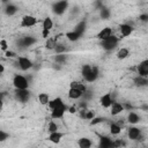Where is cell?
Listing matches in <instances>:
<instances>
[{
  "label": "cell",
  "mask_w": 148,
  "mask_h": 148,
  "mask_svg": "<svg viewBox=\"0 0 148 148\" xmlns=\"http://www.w3.org/2000/svg\"><path fill=\"white\" fill-rule=\"evenodd\" d=\"M104 121V118L103 117H94L91 120H90V126H95V125H97V124H101V123H103Z\"/></svg>",
  "instance_id": "33"
},
{
  "label": "cell",
  "mask_w": 148,
  "mask_h": 148,
  "mask_svg": "<svg viewBox=\"0 0 148 148\" xmlns=\"http://www.w3.org/2000/svg\"><path fill=\"white\" fill-rule=\"evenodd\" d=\"M5 56H6L7 58H14V57L16 56V53H15V52H13V51H9V50H7V51L5 52Z\"/></svg>",
  "instance_id": "42"
},
{
  "label": "cell",
  "mask_w": 148,
  "mask_h": 148,
  "mask_svg": "<svg viewBox=\"0 0 148 148\" xmlns=\"http://www.w3.org/2000/svg\"><path fill=\"white\" fill-rule=\"evenodd\" d=\"M86 28H87V24H86V22L84 21H81V22H79L76 25H75V28H74V30L73 31H75L80 37L83 35V32L86 31Z\"/></svg>",
  "instance_id": "23"
},
{
  "label": "cell",
  "mask_w": 148,
  "mask_h": 148,
  "mask_svg": "<svg viewBox=\"0 0 148 148\" xmlns=\"http://www.w3.org/2000/svg\"><path fill=\"white\" fill-rule=\"evenodd\" d=\"M94 117H96L94 110H87V111H86V117H84V119H87V120H91Z\"/></svg>",
  "instance_id": "38"
},
{
  "label": "cell",
  "mask_w": 148,
  "mask_h": 148,
  "mask_svg": "<svg viewBox=\"0 0 148 148\" xmlns=\"http://www.w3.org/2000/svg\"><path fill=\"white\" fill-rule=\"evenodd\" d=\"M101 17H102L103 20H108V18L110 17V10H109L108 8H105V7H103V8L101 9Z\"/></svg>",
  "instance_id": "32"
},
{
  "label": "cell",
  "mask_w": 148,
  "mask_h": 148,
  "mask_svg": "<svg viewBox=\"0 0 148 148\" xmlns=\"http://www.w3.org/2000/svg\"><path fill=\"white\" fill-rule=\"evenodd\" d=\"M54 50H56V53L57 54H61V53H65L66 47L64 46V44H57L56 47H54Z\"/></svg>",
  "instance_id": "34"
},
{
  "label": "cell",
  "mask_w": 148,
  "mask_h": 148,
  "mask_svg": "<svg viewBox=\"0 0 148 148\" xmlns=\"http://www.w3.org/2000/svg\"><path fill=\"white\" fill-rule=\"evenodd\" d=\"M57 44H58L57 43V38H47L45 46H46L47 50H54V47H56Z\"/></svg>",
  "instance_id": "30"
},
{
  "label": "cell",
  "mask_w": 148,
  "mask_h": 148,
  "mask_svg": "<svg viewBox=\"0 0 148 148\" xmlns=\"http://www.w3.org/2000/svg\"><path fill=\"white\" fill-rule=\"evenodd\" d=\"M67 111H68L69 113H75V112H76V108H75V106L73 105V106L68 108V109H67Z\"/></svg>",
  "instance_id": "44"
},
{
  "label": "cell",
  "mask_w": 148,
  "mask_h": 148,
  "mask_svg": "<svg viewBox=\"0 0 148 148\" xmlns=\"http://www.w3.org/2000/svg\"><path fill=\"white\" fill-rule=\"evenodd\" d=\"M0 49H1L2 51H5V52L8 50V44H7L6 39H1V40H0Z\"/></svg>",
  "instance_id": "40"
},
{
  "label": "cell",
  "mask_w": 148,
  "mask_h": 148,
  "mask_svg": "<svg viewBox=\"0 0 148 148\" xmlns=\"http://www.w3.org/2000/svg\"><path fill=\"white\" fill-rule=\"evenodd\" d=\"M128 54H130L128 49H126V47H121V49H119V50H118V52H117V58H118V59H120V60H123V59L127 58V57H128Z\"/></svg>",
  "instance_id": "27"
},
{
  "label": "cell",
  "mask_w": 148,
  "mask_h": 148,
  "mask_svg": "<svg viewBox=\"0 0 148 148\" xmlns=\"http://www.w3.org/2000/svg\"><path fill=\"white\" fill-rule=\"evenodd\" d=\"M98 75H99L98 68H97L96 66H92V67H91V71H90V72H89V73H88L86 76H83V79H84L87 82L92 83V82H95V81L97 80Z\"/></svg>",
  "instance_id": "9"
},
{
  "label": "cell",
  "mask_w": 148,
  "mask_h": 148,
  "mask_svg": "<svg viewBox=\"0 0 148 148\" xmlns=\"http://www.w3.org/2000/svg\"><path fill=\"white\" fill-rule=\"evenodd\" d=\"M65 134L64 133H61V132H54V133H50L49 134V141H51V142H53V143H59L60 141H61V139H62V136H64Z\"/></svg>",
  "instance_id": "17"
},
{
  "label": "cell",
  "mask_w": 148,
  "mask_h": 148,
  "mask_svg": "<svg viewBox=\"0 0 148 148\" xmlns=\"http://www.w3.org/2000/svg\"><path fill=\"white\" fill-rule=\"evenodd\" d=\"M38 22V20L32 16V15H24L22 17V21H21V27L22 28H30V27H34L36 25Z\"/></svg>",
  "instance_id": "4"
},
{
  "label": "cell",
  "mask_w": 148,
  "mask_h": 148,
  "mask_svg": "<svg viewBox=\"0 0 148 148\" xmlns=\"http://www.w3.org/2000/svg\"><path fill=\"white\" fill-rule=\"evenodd\" d=\"M139 20H140L141 22H143V23H146V22H148V14H146V13H143V14H141V15L139 16Z\"/></svg>",
  "instance_id": "41"
},
{
  "label": "cell",
  "mask_w": 148,
  "mask_h": 148,
  "mask_svg": "<svg viewBox=\"0 0 148 148\" xmlns=\"http://www.w3.org/2000/svg\"><path fill=\"white\" fill-rule=\"evenodd\" d=\"M65 36H66V38H67L69 42H76V40L80 39V36H79L75 31H67Z\"/></svg>",
  "instance_id": "28"
},
{
  "label": "cell",
  "mask_w": 148,
  "mask_h": 148,
  "mask_svg": "<svg viewBox=\"0 0 148 148\" xmlns=\"http://www.w3.org/2000/svg\"><path fill=\"white\" fill-rule=\"evenodd\" d=\"M17 62H18V67L22 69V71H29L30 68H32V61L30 59H28L27 57H18L17 59Z\"/></svg>",
  "instance_id": "8"
},
{
  "label": "cell",
  "mask_w": 148,
  "mask_h": 148,
  "mask_svg": "<svg viewBox=\"0 0 148 148\" xmlns=\"http://www.w3.org/2000/svg\"><path fill=\"white\" fill-rule=\"evenodd\" d=\"M111 114L112 116H117V114H119L120 112H123L124 111V108H123V103H119V102H114L113 101V103L111 104Z\"/></svg>",
  "instance_id": "16"
},
{
  "label": "cell",
  "mask_w": 148,
  "mask_h": 148,
  "mask_svg": "<svg viewBox=\"0 0 148 148\" xmlns=\"http://www.w3.org/2000/svg\"><path fill=\"white\" fill-rule=\"evenodd\" d=\"M112 36V29L110 28V27H105V28H103L98 34H97V38L98 39H101V40H105V39H108L109 37H111Z\"/></svg>",
  "instance_id": "13"
},
{
  "label": "cell",
  "mask_w": 148,
  "mask_h": 148,
  "mask_svg": "<svg viewBox=\"0 0 148 148\" xmlns=\"http://www.w3.org/2000/svg\"><path fill=\"white\" fill-rule=\"evenodd\" d=\"M15 97L21 103H27L30 99V91L28 89H15Z\"/></svg>",
  "instance_id": "3"
},
{
  "label": "cell",
  "mask_w": 148,
  "mask_h": 148,
  "mask_svg": "<svg viewBox=\"0 0 148 148\" xmlns=\"http://www.w3.org/2000/svg\"><path fill=\"white\" fill-rule=\"evenodd\" d=\"M118 42H119V38L116 37V36H111L109 37L108 39L105 40H101V46L104 51H112L113 49H116V46L118 45Z\"/></svg>",
  "instance_id": "1"
},
{
  "label": "cell",
  "mask_w": 148,
  "mask_h": 148,
  "mask_svg": "<svg viewBox=\"0 0 148 148\" xmlns=\"http://www.w3.org/2000/svg\"><path fill=\"white\" fill-rule=\"evenodd\" d=\"M0 76H1V73H0Z\"/></svg>",
  "instance_id": "47"
},
{
  "label": "cell",
  "mask_w": 148,
  "mask_h": 148,
  "mask_svg": "<svg viewBox=\"0 0 148 148\" xmlns=\"http://www.w3.org/2000/svg\"><path fill=\"white\" fill-rule=\"evenodd\" d=\"M82 95L83 94L76 88H69V90H68V97L71 99H79L82 97Z\"/></svg>",
  "instance_id": "18"
},
{
  "label": "cell",
  "mask_w": 148,
  "mask_h": 148,
  "mask_svg": "<svg viewBox=\"0 0 148 148\" xmlns=\"http://www.w3.org/2000/svg\"><path fill=\"white\" fill-rule=\"evenodd\" d=\"M77 146H79V148H91V141H90V139L83 136L77 140Z\"/></svg>",
  "instance_id": "22"
},
{
  "label": "cell",
  "mask_w": 148,
  "mask_h": 148,
  "mask_svg": "<svg viewBox=\"0 0 148 148\" xmlns=\"http://www.w3.org/2000/svg\"><path fill=\"white\" fill-rule=\"evenodd\" d=\"M2 105H3V99H2V95L0 94V109L2 108Z\"/></svg>",
  "instance_id": "45"
},
{
  "label": "cell",
  "mask_w": 148,
  "mask_h": 148,
  "mask_svg": "<svg viewBox=\"0 0 148 148\" xmlns=\"http://www.w3.org/2000/svg\"><path fill=\"white\" fill-rule=\"evenodd\" d=\"M3 71H5V66H3L2 64H0V73L2 74V73H3Z\"/></svg>",
  "instance_id": "46"
},
{
  "label": "cell",
  "mask_w": 148,
  "mask_h": 148,
  "mask_svg": "<svg viewBox=\"0 0 148 148\" xmlns=\"http://www.w3.org/2000/svg\"><path fill=\"white\" fill-rule=\"evenodd\" d=\"M127 135H128V139H131V140H133V141H135V140H141V138H142V132H141V130H140L139 127L133 126V127H130V128H128Z\"/></svg>",
  "instance_id": "6"
},
{
  "label": "cell",
  "mask_w": 148,
  "mask_h": 148,
  "mask_svg": "<svg viewBox=\"0 0 148 148\" xmlns=\"http://www.w3.org/2000/svg\"><path fill=\"white\" fill-rule=\"evenodd\" d=\"M119 31L123 37H127L133 32V27L127 23H121V24H119Z\"/></svg>",
  "instance_id": "14"
},
{
  "label": "cell",
  "mask_w": 148,
  "mask_h": 148,
  "mask_svg": "<svg viewBox=\"0 0 148 148\" xmlns=\"http://www.w3.org/2000/svg\"><path fill=\"white\" fill-rule=\"evenodd\" d=\"M124 146H125L124 140H121V139H116V140H113V148H121V147H124Z\"/></svg>",
  "instance_id": "35"
},
{
  "label": "cell",
  "mask_w": 148,
  "mask_h": 148,
  "mask_svg": "<svg viewBox=\"0 0 148 148\" xmlns=\"http://www.w3.org/2000/svg\"><path fill=\"white\" fill-rule=\"evenodd\" d=\"M133 82L136 84V86H139V87H146L147 84H148V79L147 77H141V76H135L134 79H133Z\"/></svg>",
  "instance_id": "25"
},
{
  "label": "cell",
  "mask_w": 148,
  "mask_h": 148,
  "mask_svg": "<svg viewBox=\"0 0 148 148\" xmlns=\"http://www.w3.org/2000/svg\"><path fill=\"white\" fill-rule=\"evenodd\" d=\"M8 138H9V134H8L7 132H5V131L0 130V142H3V141H6Z\"/></svg>",
  "instance_id": "39"
},
{
  "label": "cell",
  "mask_w": 148,
  "mask_h": 148,
  "mask_svg": "<svg viewBox=\"0 0 148 148\" xmlns=\"http://www.w3.org/2000/svg\"><path fill=\"white\" fill-rule=\"evenodd\" d=\"M91 67H92V66H90V65H83V66H82V68H81L82 76H86V75L91 71Z\"/></svg>",
  "instance_id": "37"
},
{
  "label": "cell",
  "mask_w": 148,
  "mask_h": 148,
  "mask_svg": "<svg viewBox=\"0 0 148 148\" xmlns=\"http://www.w3.org/2000/svg\"><path fill=\"white\" fill-rule=\"evenodd\" d=\"M13 84L15 87V89H28L29 87V81L25 76L16 74L13 79Z\"/></svg>",
  "instance_id": "2"
},
{
  "label": "cell",
  "mask_w": 148,
  "mask_h": 148,
  "mask_svg": "<svg viewBox=\"0 0 148 148\" xmlns=\"http://www.w3.org/2000/svg\"><path fill=\"white\" fill-rule=\"evenodd\" d=\"M54 59H56V61H57V62H59V64H62V62H65V61H66L67 57L65 56V53H61V54H57Z\"/></svg>",
  "instance_id": "36"
},
{
  "label": "cell",
  "mask_w": 148,
  "mask_h": 148,
  "mask_svg": "<svg viewBox=\"0 0 148 148\" xmlns=\"http://www.w3.org/2000/svg\"><path fill=\"white\" fill-rule=\"evenodd\" d=\"M47 131H49V133H54V132H58V125H57L54 121H50V123H49Z\"/></svg>",
  "instance_id": "31"
},
{
  "label": "cell",
  "mask_w": 148,
  "mask_h": 148,
  "mask_svg": "<svg viewBox=\"0 0 148 148\" xmlns=\"http://www.w3.org/2000/svg\"><path fill=\"white\" fill-rule=\"evenodd\" d=\"M140 116L136 113V112H134V111H131L130 113H128V116H127V121L130 123V124H133V125H135V124H138L139 121H140Z\"/></svg>",
  "instance_id": "20"
},
{
  "label": "cell",
  "mask_w": 148,
  "mask_h": 148,
  "mask_svg": "<svg viewBox=\"0 0 148 148\" xmlns=\"http://www.w3.org/2000/svg\"><path fill=\"white\" fill-rule=\"evenodd\" d=\"M99 102H101V105H102L104 109L110 108V106H111V104L113 103V99H112V95H111V92H106V94H104L103 96H101Z\"/></svg>",
  "instance_id": "12"
},
{
  "label": "cell",
  "mask_w": 148,
  "mask_h": 148,
  "mask_svg": "<svg viewBox=\"0 0 148 148\" xmlns=\"http://www.w3.org/2000/svg\"><path fill=\"white\" fill-rule=\"evenodd\" d=\"M66 111H67V106H66V104L64 103L62 105H60V106H58V108L51 110V118H52V119L62 118V116L65 114Z\"/></svg>",
  "instance_id": "7"
},
{
  "label": "cell",
  "mask_w": 148,
  "mask_h": 148,
  "mask_svg": "<svg viewBox=\"0 0 148 148\" xmlns=\"http://www.w3.org/2000/svg\"><path fill=\"white\" fill-rule=\"evenodd\" d=\"M52 28H53V21L51 20V17H45L43 21V29L50 31Z\"/></svg>",
  "instance_id": "29"
},
{
  "label": "cell",
  "mask_w": 148,
  "mask_h": 148,
  "mask_svg": "<svg viewBox=\"0 0 148 148\" xmlns=\"http://www.w3.org/2000/svg\"><path fill=\"white\" fill-rule=\"evenodd\" d=\"M138 75L141 77H148V60L145 59L138 66Z\"/></svg>",
  "instance_id": "11"
},
{
  "label": "cell",
  "mask_w": 148,
  "mask_h": 148,
  "mask_svg": "<svg viewBox=\"0 0 148 148\" xmlns=\"http://www.w3.org/2000/svg\"><path fill=\"white\" fill-rule=\"evenodd\" d=\"M5 3H6V7H5V14H6L7 16H13V15H15V14L17 13L18 8H17L14 3H12V2H5Z\"/></svg>",
  "instance_id": "15"
},
{
  "label": "cell",
  "mask_w": 148,
  "mask_h": 148,
  "mask_svg": "<svg viewBox=\"0 0 148 148\" xmlns=\"http://www.w3.org/2000/svg\"><path fill=\"white\" fill-rule=\"evenodd\" d=\"M49 35H50V31H49V30H45V29L42 30V37H43V38H47Z\"/></svg>",
  "instance_id": "43"
},
{
  "label": "cell",
  "mask_w": 148,
  "mask_h": 148,
  "mask_svg": "<svg viewBox=\"0 0 148 148\" xmlns=\"http://www.w3.org/2000/svg\"><path fill=\"white\" fill-rule=\"evenodd\" d=\"M36 40H37V39H36L35 37L25 36V37L21 38L20 43H21V45H22V46H31L32 44H35V43H36Z\"/></svg>",
  "instance_id": "19"
},
{
  "label": "cell",
  "mask_w": 148,
  "mask_h": 148,
  "mask_svg": "<svg viewBox=\"0 0 148 148\" xmlns=\"http://www.w3.org/2000/svg\"><path fill=\"white\" fill-rule=\"evenodd\" d=\"M64 104V102H62V99L60 98V97H56V98H53V99H50V102H49V108L51 109V110H53V109H56V108H58V106H60V105H62Z\"/></svg>",
  "instance_id": "24"
},
{
  "label": "cell",
  "mask_w": 148,
  "mask_h": 148,
  "mask_svg": "<svg viewBox=\"0 0 148 148\" xmlns=\"http://www.w3.org/2000/svg\"><path fill=\"white\" fill-rule=\"evenodd\" d=\"M38 102H39L42 105L49 104V102H50V96H49V94H46V92H40V94L38 95Z\"/></svg>",
  "instance_id": "26"
},
{
  "label": "cell",
  "mask_w": 148,
  "mask_h": 148,
  "mask_svg": "<svg viewBox=\"0 0 148 148\" xmlns=\"http://www.w3.org/2000/svg\"><path fill=\"white\" fill-rule=\"evenodd\" d=\"M121 128H123V126L120 125L119 121H117V123H112V124L110 125V132H111L112 135H118V134H120Z\"/></svg>",
  "instance_id": "21"
},
{
  "label": "cell",
  "mask_w": 148,
  "mask_h": 148,
  "mask_svg": "<svg viewBox=\"0 0 148 148\" xmlns=\"http://www.w3.org/2000/svg\"><path fill=\"white\" fill-rule=\"evenodd\" d=\"M98 148H113V140L106 135H99Z\"/></svg>",
  "instance_id": "10"
},
{
  "label": "cell",
  "mask_w": 148,
  "mask_h": 148,
  "mask_svg": "<svg viewBox=\"0 0 148 148\" xmlns=\"http://www.w3.org/2000/svg\"><path fill=\"white\" fill-rule=\"evenodd\" d=\"M67 7H68V1H58V2L53 3V6H52L53 12L57 15H62L65 13V10L67 9Z\"/></svg>",
  "instance_id": "5"
}]
</instances>
